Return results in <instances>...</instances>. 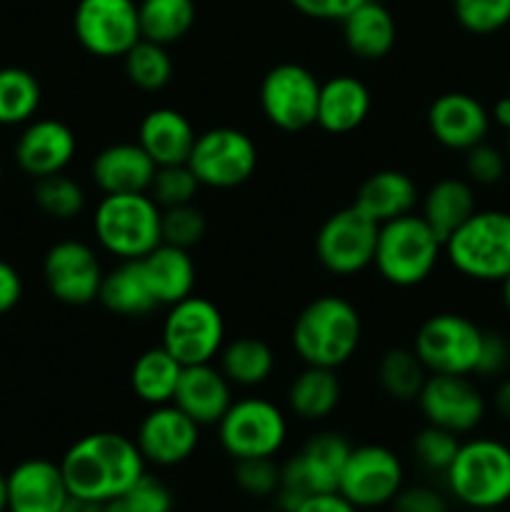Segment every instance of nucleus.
I'll return each instance as SVG.
<instances>
[{
    "label": "nucleus",
    "instance_id": "nucleus-18",
    "mask_svg": "<svg viewBox=\"0 0 510 512\" xmlns=\"http://www.w3.org/2000/svg\"><path fill=\"white\" fill-rule=\"evenodd\" d=\"M200 443V425L190 420L178 405H153L140 423L135 445L145 463L158 468H175L195 453Z\"/></svg>",
    "mask_w": 510,
    "mask_h": 512
},
{
    "label": "nucleus",
    "instance_id": "nucleus-22",
    "mask_svg": "<svg viewBox=\"0 0 510 512\" xmlns=\"http://www.w3.org/2000/svg\"><path fill=\"white\" fill-rule=\"evenodd\" d=\"M173 405H178L200 428L203 425H218L220 418L233 405L230 380L225 378L223 370L213 368L210 363L185 365L178 388H175Z\"/></svg>",
    "mask_w": 510,
    "mask_h": 512
},
{
    "label": "nucleus",
    "instance_id": "nucleus-47",
    "mask_svg": "<svg viewBox=\"0 0 510 512\" xmlns=\"http://www.w3.org/2000/svg\"><path fill=\"white\" fill-rule=\"evenodd\" d=\"M510 363V343L500 333L483 330V343H480V358L475 365L478 375H500Z\"/></svg>",
    "mask_w": 510,
    "mask_h": 512
},
{
    "label": "nucleus",
    "instance_id": "nucleus-29",
    "mask_svg": "<svg viewBox=\"0 0 510 512\" xmlns=\"http://www.w3.org/2000/svg\"><path fill=\"white\" fill-rule=\"evenodd\" d=\"M98 300L105 310L123 318H140L158 308L138 260H120V265L103 273Z\"/></svg>",
    "mask_w": 510,
    "mask_h": 512
},
{
    "label": "nucleus",
    "instance_id": "nucleus-2",
    "mask_svg": "<svg viewBox=\"0 0 510 512\" xmlns=\"http://www.w3.org/2000/svg\"><path fill=\"white\" fill-rule=\"evenodd\" d=\"M290 338L305 365L338 370L358 350L363 323L353 303L338 295H323L300 310Z\"/></svg>",
    "mask_w": 510,
    "mask_h": 512
},
{
    "label": "nucleus",
    "instance_id": "nucleus-51",
    "mask_svg": "<svg viewBox=\"0 0 510 512\" xmlns=\"http://www.w3.org/2000/svg\"><path fill=\"white\" fill-rule=\"evenodd\" d=\"M103 510V503H95V500L80 498V495H68L63 510L60 512H100Z\"/></svg>",
    "mask_w": 510,
    "mask_h": 512
},
{
    "label": "nucleus",
    "instance_id": "nucleus-50",
    "mask_svg": "<svg viewBox=\"0 0 510 512\" xmlns=\"http://www.w3.org/2000/svg\"><path fill=\"white\" fill-rule=\"evenodd\" d=\"M295 512H360V510L355 508V505H350L340 493H320V495H310V498H305L303 505H300Z\"/></svg>",
    "mask_w": 510,
    "mask_h": 512
},
{
    "label": "nucleus",
    "instance_id": "nucleus-44",
    "mask_svg": "<svg viewBox=\"0 0 510 512\" xmlns=\"http://www.w3.org/2000/svg\"><path fill=\"white\" fill-rule=\"evenodd\" d=\"M128 508L133 512H173L175 510V495L168 485L160 478L150 475L145 470L140 475L138 483L123 495Z\"/></svg>",
    "mask_w": 510,
    "mask_h": 512
},
{
    "label": "nucleus",
    "instance_id": "nucleus-55",
    "mask_svg": "<svg viewBox=\"0 0 510 512\" xmlns=\"http://www.w3.org/2000/svg\"><path fill=\"white\" fill-rule=\"evenodd\" d=\"M8 510V485H5V475L0 473V512Z\"/></svg>",
    "mask_w": 510,
    "mask_h": 512
},
{
    "label": "nucleus",
    "instance_id": "nucleus-23",
    "mask_svg": "<svg viewBox=\"0 0 510 512\" xmlns=\"http://www.w3.org/2000/svg\"><path fill=\"white\" fill-rule=\"evenodd\" d=\"M155 168L158 165L138 143H113L95 155L90 175L103 195L148 193Z\"/></svg>",
    "mask_w": 510,
    "mask_h": 512
},
{
    "label": "nucleus",
    "instance_id": "nucleus-24",
    "mask_svg": "<svg viewBox=\"0 0 510 512\" xmlns=\"http://www.w3.org/2000/svg\"><path fill=\"white\" fill-rule=\"evenodd\" d=\"M370 105H373V98L363 80L353 78V75H335V78L320 83L315 123L325 133H353L370 115Z\"/></svg>",
    "mask_w": 510,
    "mask_h": 512
},
{
    "label": "nucleus",
    "instance_id": "nucleus-54",
    "mask_svg": "<svg viewBox=\"0 0 510 512\" xmlns=\"http://www.w3.org/2000/svg\"><path fill=\"white\" fill-rule=\"evenodd\" d=\"M100 512H133L128 508V503H125L123 498L118 500H110V503H103V510Z\"/></svg>",
    "mask_w": 510,
    "mask_h": 512
},
{
    "label": "nucleus",
    "instance_id": "nucleus-45",
    "mask_svg": "<svg viewBox=\"0 0 510 512\" xmlns=\"http://www.w3.org/2000/svg\"><path fill=\"white\" fill-rule=\"evenodd\" d=\"M505 168H508V160L500 153L498 148L483 143L473 145L470 150H465V173L473 183L478 185H495L503 180Z\"/></svg>",
    "mask_w": 510,
    "mask_h": 512
},
{
    "label": "nucleus",
    "instance_id": "nucleus-13",
    "mask_svg": "<svg viewBox=\"0 0 510 512\" xmlns=\"http://www.w3.org/2000/svg\"><path fill=\"white\" fill-rule=\"evenodd\" d=\"M403 485L405 470L393 450L385 445H358L345 460L338 493L358 510H375L390 505Z\"/></svg>",
    "mask_w": 510,
    "mask_h": 512
},
{
    "label": "nucleus",
    "instance_id": "nucleus-38",
    "mask_svg": "<svg viewBox=\"0 0 510 512\" xmlns=\"http://www.w3.org/2000/svg\"><path fill=\"white\" fill-rule=\"evenodd\" d=\"M33 200L48 218L73 220L83 213L85 190L78 180L68 178L65 173H55L35 180Z\"/></svg>",
    "mask_w": 510,
    "mask_h": 512
},
{
    "label": "nucleus",
    "instance_id": "nucleus-36",
    "mask_svg": "<svg viewBox=\"0 0 510 512\" xmlns=\"http://www.w3.org/2000/svg\"><path fill=\"white\" fill-rule=\"evenodd\" d=\"M40 83L25 68H0V125H23L40 108Z\"/></svg>",
    "mask_w": 510,
    "mask_h": 512
},
{
    "label": "nucleus",
    "instance_id": "nucleus-10",
    "mask_svg": "<svg viewBox=\"0 0 510 512\" xmlns=\"http://www.w3.org/2000/svg\"><path fill=\"white\" fill-rule=\"evenodd\" d=\"M188 168L205 188H238L258 168V148L248 133L220 125L198 133L188 155Z\"/></svg>",
    "mask_w": 510,
    "mask_h": 512
},
{
    "label": "nucleus",
    "instance_id": "nucleus-32",
    "mask_svg": "<svg viewBox=\"0 0 510 512\" xmlns=\"http://www.w3.org/2000/svg\"><path fill=\"white\" fill-rule=\"evenodd\" d=\"M185 365H180L163 345L148 348L138 355L130 370V388L143 403L165 405L173 403L175 388L183 375Z\"/></svg>",
    "mask_w": 510,
    "mask_h": 512
},
{
    "label": "nucleus",
    "instance_id": "nucleus-26",
    "mask_svg": "<svg viewBox=\"0 0 510 512\" xmlns=\"http://www.w3.org/2000/svg\"><path fill=\"white\" fill-rule=\"evenodd\" d=\"M415 203H418V185L403 170H378L368 175L353 200L355 208L378 225L410 215Z\"/></svg>",
    "mask_w": 510,
    "mask_h": 512
},
{
    "label": "nucleus",
    "instance_id": "nucleus-14",
    "mask_svg": "<svg viewBox=\"0 0 510 512\" xmlns=\"http://www.w3.org/2000/svg\"><path fill=\"white\" fill-rule=\"evenodd\" d=\"M380 225L365 218L355 205L338 210L320 225L315 255L333 275H358L373 265Z\"/></svg>",
    "mask_w": 510,
    "mask_h": 512
},
{
    "label": "nucleus",
    "instance_id": "nucleus-28",
    "mask_svg": "<svg viewBox=\"0 0 510 512\" xmlns=\"http://www.w3.org/2000/svg\"><path fill=\"white\" fill-rule=\"evenodd\" d=\"M343 38L350 53L360 60H380L393 50L398 30L395 18L378 0H365L343 20Z\"/></svg>",
    "mask_w": 510,
    "mask_h": 512
},
{
    "label": "nucleus",
    "instance_id": "nucleus-17",
    "mask_svg": "<svg viewBox=\"0 0 510 512\" xmlns=\"http://www.w3.org/2000/svg\"><path fill=\"white\" fill-rule=\"evenodd\" d=\"M43 278L55 300L78 308L98 300L103 268L90 245L80 240H60L45 253Z\"/></svg>",
    "mask_w": 510,
    "mask_h": 512
},
{
    "label": "nucleus",
    "instance_id": "nucleus-39",
    "mask_svg": "<svg viewBox=\"0 0 510 512\" xmlns=\"http://www.w3.org/2000/svg\"><path fill=\"white\" fill-rule=\"evenodd\" d=\"M460 448L458 435L438 425H425L413 440V458L425 473L445 475Z\"/></svg>",
    "mask_w": 510,
    "mask_h": 512
},
{
    "label": "nucleus",
    "instance_id": "nucleus-21",
    "mask_svg": "<svg viewBox=\"0 0 510 512\" xmlns=\"http://www.w3.org/2000/svg\"><path fill=\"white\" fill-rule=\"evenodd\" d=\"M10 512H60L70 490L60 463L30 458L5 475Z\"/></svg>",
    "mask_w": 510,
    "mask_h": 512
},
{
    "label": "nucleus",
    "instance_id": "nucleus-25",
    "mask_svg": "<svg viewBox=\"0 0 510 512\" xmlns=\"http://www.w3.org/2000/svg\"><path fill=\"white\" fill-rule=\"evenodd\" d=\"M195 138L190 120L175 108H153L138 125V145L158 168L188 163Z\"/></svg>",
    "mask_w": 510,
    "mask_h": 512
},
{
    "label": "nucleus",
    "instance_id": "nucleus-53",
    "mask_svg": "<svg viewBox=\"0 0 510 512\" xmlns=\"http://www.w3.org/2000/svg\"><path fill=\"white\" fill-rule=\"evenodd\" d=\"M493 118L500 128L510 130V95H505V98H500L498 103H495Z\"/></svg>",
    "mask_w": 510,
    "mask_h": 512
},
{
    "label": "nucleus",
    "instance_id": "nucleus-15",
    "mask_svg": "<svg viewBox=\"0 0 510 512\" xmlns=\"http://www.w3.org/2000/svg\"><path fill=\"white\" fill-rule=\"evenodd\" d=\"M73 30L78 43L95 58H123L140 40L135 0H80Z\"/></svg>",
    "mask_w": 510,
    "mask_h": 512
},
{
    "label": "nucleus",
    "instance_id": "nucleus-31",
    "mask_svg": "<svg viewBox=\"0 0 510 512\" xmlns=\"http://www.w3.org/2000/svg\"><path fill=\"white\" fill-rule=\"evenodd\" d=\"M340 378L333 368H318V365H305L303 373L290 383L288 405L293 415L308 423L325 420L340 403Z\"/></svg>",
    "mask_w": 510,
    "mask_h": 512
},
{
    "label": "nucleus",
    "instance_id": "nucleus-40",
    "mask_svg": "<svg viewBox=\"0 0 510 512\" xmlns=\"http://www.w3.org/2000/svg\"><path fill=\"white\" fill-rule=\"evenodd\" d=\"M198 190L200 183L198 178H195L193 170L188 168V163H178L155 168L148 195L160 205V208H175V205L193 203Z\"/></svg>",
    "mask_w": 510,
    "mask_h": 512
},
{
    "label": "nucleus",
    "instance_id": "nucleus-9",
    "mask_svg": "<svg viewBox=\"0 0 510 512\" xmlns=\"http://www.w3.org/2000/svg\"><path fill=\"white\" fill-rule=\"evenodd\" d=\"M218 438L233 460L275 458L288 438V420L270 400H235L220 418Z\"/></svg>",
    "mask_w": 510,
    "mask_h": 512
},
{
    "label": "nucleus",
    "instance_id": "nucleus-16",
    "mask_svg": "<svg viewBox=\"0 0 510 512\" xmlns=\"http://www.w3.org/2000/svg\"><path fill=\"white\" fill-rule=\"evenodd\" d=\"M415 403L428 425H438L455 435L470 433L485 418V400L468 375L430 373Z\"/></svg>",
    "mask_w": 510,
    "mask_h": 512
},
{
    "label": "nucleus",
    "instance_id": "nucleus-8",
    "mask_svg": "<svg viewBox=\"0 0 510 512\" xmlns=\"http://www.w3.org/2000/svg\"><path fill=\"white\" fill-rule=\"evenodd\" d=\"M225 343L223 313L208 298L188 295L170 305L163 320V345L180 365L213 363Z\"/></svg>",
    "mask_w": 510,
    "mask_h": 512
},
{
    "label": "nucleus",
    "instance_id": "nucleus-52",
    "mask_svg": "<svg viewBox=\"0 0 510 512\" xmlns=\"http://www.w3.org/2000/svg\"><path fill=\"white\" fill-rule=\"evenodd\" d=\"M495 408L505 420H510V378H505L495 390Z\"/></svg>",
    "mask_w": 510,
    "mask_h": 512
},
{
    "label": "nucleus",
    "instance_id": "nucleus-33",
    "mask_svg": "<svg viewBox=\"0 0 510 512\" xmlns=\"http://www.w3.org/2000/svg\"><path fill=\"white\" fill-rule=\"evenodd\" d=\"M275 355L270 345L260 338H238L220 350V370L230 385L255 388L273 373Z\"/></svg>",
    "mask_w": 510,
    "mask_h": 512
},
{
    "label": "nucleus",
    "instance_id": "nucleus-34",
    "mask_svg": "<svg viewBox=\"0 0 510 512\" xmlns=\"http://www.w3.org/2000/svg\"><path fill=\"white\" fill-rule=\"evenodd\" d=\"M140 38L150 43H178L195 23L193 0H140Z\"/></svg>",
    "mask_w": 510,
    "mask_h": 512
},
{
    "label": "nucleus",
    "instance_id": "nucleus-5",
    "mask_svg": "<svg viewBox=\"0 0 510 512\" xmlns=\"http://www.w3.org/2000/svg\"><path fill=\"white\" fill-rule=\"evenodd\" d=\"M160 213L148 193L103 195L93 215L95 238L118 260H140L163 243Z\"/></svg>",
    "mask_w": 510,
    "mask_h": 512
},
{
    "label": "nucleus",
    "instance_id": "nucleus-41",
    "mask_svg": "<svg viewBox=\"0 0 510 512\" xmlns=\"http://www.w3.org/2000/svg\"><path fill=\"white\" fill-rule=\"evenodd\" d=\"M160 210H163L160 213V235H163V243L190 250L205 238L208 223H205V215L193 203Z\"/></svg>",
    "mask_w": 510,
    "mask_h": 512
},
{
    "label": "nucleus",
    "instance_id": "nucleus-35",
    "mask_svg": "<svg viewBox=\"0 0 510 512\" xmlns=\"http://www.w3.org/2000/svg\"><path fill=\"white\" fill-rule=\"evenodd\" d=\"M428 368L418 358L413 348H390L385 350L378 363L380 388L398 403H413L418 400L425 380H428Z\"/></svg>",
    "mask_w": 510,
    "mask_h": 512
},
{
    "label": "nucleus",
    "instance_id": "nucleus-61",
    "mask_svg": "<svg viewBox=\"0 0 510 512\" xmlns=\"http://www.w3.org/2000/svg\"><path fill=\"white\" fill-rule=\"evenodd\" d=\"M3 512H10V510H3Z\"/></svg>",
    "mask_w": 510,
    "mask_h": 512
},
{
    "label": "nucleus",
    "instance_id": "nucleus-19",
    "mask_svg": "<svg viewBox=\"0 0 510 512\" xmlns=\"http://www.w3.org/2000/svg\"><path fill=\"white\" fill-rule=\"evenodd\" d=\"M75 150H78V140L63 120H30L15 143V160L23 173L38 180L45 175L63 173L75 158Z\"/></svg>",
    "mask_w": 510,
    "mask_h": 512
},
{
    "label": "nucleus",
    "instance_id": "nucleus-37",
    "mask_svg": "<svg viewBox=\"0 0 510 512\" xmlns=\"http://www.w3.org/2000/svg\"><path fill=\"white\" fill-rule=\"evenodd\" d=\"M123 63L130 83L140 90H148V93L163 90L173 78V58L168 53V45L140 38L123 55Z\"/></svg>",
    "mask_w": 510,
    "mask_h": 512
},
{
    "label": "nucleus",
    "instance_id": "nucleus-6",
    "mask_svg": "<svg viewBox=\"0 0 510 512\" xmlns=\"http://www.w3.org/2000/svg\"><path fill=\"white\" fill-rule=\"evenodd\" d=\"M440 253L443 240L420 215L410 213L380 225L373 265L390 285L413 288L433 273Z\"/></svg>",
    "mask_w": 510,
    "mask_h": 512
},
{
    "label": "nucleus",
    "instance_id": "nucleus-48",
    "mask_svg": "<svg viewBox=\"0 0 510 512\" xmlns=\"http://www.w3.org/2000/svg\"><path fill=\"white\" fill-rule=\"evenodd\" d=\"M365 0H290L298 13L313 20H340L343 23L355 8H360Z\"/></svg>",
    "mask_w": 510,
    "mask_h": 512
},
{
    "label": "nucleus",
    "instance_id": "nucleus-20",
    "mask_svg": "<svg viewBox=\"0 0 510 512\" xmlns=\"http://www.w3.org/2000/svg\"><path fill=\"white\" fill-rule=\"evenodd\" d=\"M430 135L450 150H470L483 143L490 128V113L468 93H443L428 108Z\"/></svg>",
    "mask_w": 510,
    "mask_h": 512
},
{
    "label": "nucleus",
    "instance_id": "nucleus-42",
    "mask_svg": "<svg viewBox=\"0 0 510 512\" xmlns=\"http://www.w3.org/2000/svg\"><path fill=\"white\" fill-rule=\"evenodd\" d=\"M453 13L468 33L490 35L510 23V0H453Z\"/></svg>",
    "mask_w": 510,
    "mask_h": 512
},
{
    "label": "nucleus",
    "instance_id": "nucleus-27",
    "mask_svg": "<svg viewBox=\"0 0 510 512\" xmlns=\"http://www.w3.org/2000/svg\"><path fill=\"white\" fill-rule=\"evenodd\" d=\"M143 268L145 280L150 285L155 303L175 305L178 300L193 295L195 288V263L190 250L175 248V245L160 243L148 255L138 260Z\"/></svg>",
    "mask_w": 510,
    "mask_h": 512
},
{
    "label": "nucleus",
    "instance_id": "nucleus-7",
    "mask_svg": "<svg viewBox=\"0 0 510 512\" xmlns=\"http://www.w3.org/2000/svg\"><path fill=\"white\" fill-rule=\"evenodd\" d=\"M353 445L340 433H318L280 465V488L273 503L280 510L295 512L305 498L320 493H338L340 473Z\"/></svg>",
    "mask_w": 510,
    "mask_h": 512
},
{
    "label": "nucleus",
    "instance_id": "nucleus-59",
    "mask_svg": "<svg viewBox=\"0 0 510 512\" xmlns=\"http://www.w3.org/2000/svg\"><path fill=\"white\" fill-rule=\"evenodd\" d=\"M0 183H3V163H0Z\"/></svg>",
    "mask_w": 510,
    "mask_h": 512
},
{
    "label": "nucleus",
    "instance_id": "nucleus-46",
    "mask_svg": "<svg viewBox=\"0 0 510 512\" xmlns=\"http://www.w3.org/2000/svg\"><path fill=\"white\" fill-rule=\"evenodd\" d=\"M388 508L390 512H448V500L430 485H403Z\"/></svg>",
    "mask_w": 510,
    "mask_h": 512
},
{
    "label": "nucleus",
    "instance_id": "nucleus-12",
    "mask_svg": "<svg viewBox=\"0 0 510 512\" xmlns=\"http://www.w3.org/2000/svg\"><path fill=\"white\" fill-rule=\"evenodd\" d=\"M320 80L300 63H280L265 73L260 83V108L268 123L285 133L315 125L318 118Z\"/></svg>",
    "mask_w": 510,
    "mask_h": 512
},
{
    "label": "nucleus",
    "instance_id": "nucleus-11",
    "mask_svg": "<svg viewBox=\"0 0 510 512\" xmlns=\"http://www.w3.org/2000/svg\"><path fill=\"white\" fill-rule=\"evenodd\" d=\"M483 330L458 313H438L415 333L413 350L428 373L470 375L480 358Z\"/></svg>",
    "mask_w": 510,
    "mask_h": 512
},
{
    "label": "nucleus",
    "instance_id": "nucleus-30",
    "mask_svg": "<svg viewBox=\"0 0 510 512\" xmlns=\"http://www.w3.org/2000/svg\"><path fill=\"white\" fill-rule=\"evenodd\" d=\"M473 213L475 195L470 183L460 178H443L425 193L420 218L445 243Z\"/></svg>",
    "mask_w": 510,
    "mask_h": 512
},
{
    "label": "nucleus",
    "instance_id": "nucleus-56",
    "mask_svg": "<svg viewBox=\"0 0 510 512\" xmlns=\"http://www.w3.org/2000/svg\"><path fill=\"white\" fill-rule=\"evenodd\" d=\"M503 300H505V308L510 310V275L503 280Z\"/></svg>",
    "mask_w": 510,
    "mask_h": 512
},
{
    "label": "nucleus",
    "instance_id": "nucleus-62",
    "mask_svg": "<svg viewBox=\"0 0 510 512\" xmlns=\"http://www.w3.org/2000/svg\"><path fill=\"white\" fill-rule=\"evenodd\" d=\"M508 95H510V93H508Z\"/></svg>",
    "mask_w": 510,
    "mask_h": 512
},
{
    "label": "nucleus",
    "instance_id": "nucleus-49",
    "mask_svg": "<svg viewBox=\"0 0 510 512\" xmlns=\"http://www.w3.org/2000/svg\"><path fill=\"white\" fill-rule=\"evenodd\" d=\"M23 298V278L10 263L0 260V315L10 313Z\"/></svg>",
    "mask_w": 510,
    "mask_h": 512
},
{
    "label": "nucleus",
    "instance_id": "nucleus-57",
    "mask_svg": "<svg viewBox=\"0 0 510 512\" xmlns=\"http://www.w3.org/2000/svg\"><path fill=\"white\" fill-rule=\"evenodd\" d=\"M473 512H498V508H485V510H473Z\"/></svg>",
    "mask_w": 510,
    "mask_h": 512
},
{
    "label": "nucleus",
    "instance_id": "nucleus-4",
    "mask_svg": "<svg viewBox=\"0 0 510 512\" xmlns=\"http://www.w3.org/2000/svg\"><path fill=\"white\" fill-rule=\"evenodd\" d=\"M450 265L465 278L503 283L510 275V213L475 210L443 243Z\"/></svg>",
    "mask_w": 510,
    "mask_h": 512
},
{
    "label": "nucleus",
    "instance_id": "nucleus-43",
    "mask_svg": "<svg viewBox=\"0 0 510 512\" xmlns=\"http://www.w3.org/2000/svg\"><path fill=\"white\" fill-rule=\"evenodd\" d=\"M235 485L248 498H273L280 488V465L273 458L235 460Z\"/></svg>",
    "mask_w": 510,
    "mask_h": 512
},
{
    "label": "nucleus",
    "instance_id": "nucleus-60",
    "mask_svg": "<svg viewBox=\"0 0 510 512\" xmlns=\"http://www.w3.org/2000/svg\"><path fill=\"white\" fill-rule=\"evenodd\" d=\"M508 160H510V130H508Z\"/></svg>",
    "mask_w": 510,
    "mask_h": 512
},
{
    "label": "nucleus",
    "instance_id": "nucleus-58",
    "mask_svg": "<svg viewBox=\"0 0 510 512\" xmlns=\"http://www.w3.org/2000/svg\"><path fill=\"white\" fill-rule=\"evenodd\" d=\"M260 512H283V510H278V508H275V505H273V508H268V510H260Z\"/></svg>",
    "mask_w": 510,
    "mask_h": 512
},
{
    "label": "nucleus",
    "instance_id": "nucleus-3",
    "mask_svg": "<svg viewBox=\"0 0 510 512\" xmlns=\"http://www.w3.org/2000/svg\"><path fill=\"white\" fill-rule=\"evenodd\" d=\"M443 478L450 495L470 510L500 508L510 500V445L490 438L460 443Z\"/></svg>",
    "mask_w": 510,
    "mask_h": 512
},
{
    "label": "nucleus",
    "instance_id": "nucleus-1",
    "mask_svg": "<svg viewBox=\"0 0 510 512\" xmlns=\"http://www.w3.org/2000/svg\"><path fill=\"white\" fill-rule=\"evenodd\" d=\"M145 458L128 435L100 430L75 440L60 460L70 495L110 503L133 488L145 473Z\"/></svg>",
    "mask_w": 510,
    "mask_h": 512
}]
</instances>
